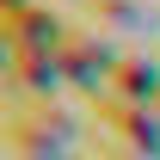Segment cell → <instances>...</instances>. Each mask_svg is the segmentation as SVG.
I'll list each match as a JSON object with an SVG mask.
<instances>
[{
  "label": "cell",
  "instance_id": "obj_2",
  "mask_svg": "<svg viewBox=\"0 0 160 160\" xmlns=\"http://www.w3.org/2000/svg\"><path fill=\"white\" fill-rule=\"evenodd\" d=\"M105 123L117 129L136 154H160V117H148V105H123V99H105Z\"/></svg>",
  "mask_w": 160,
  "mask_h": 160
},
{
  "label": "cell",
  "instance_id": "obj_1",
  "mask_svg": "<svg viewBox=\"0 0 160 160\" xmlns=\"http://www.w3.org/2000/svg\"><path fill=\"white\" fill-rule=\"evenodd\" d=\"M56 62H62V74L80 80V86H99L105 74H117L111 49H105V43H92V37H68V43L56 49Z\"/></svg>",
  "mask_w": 160,
  "mask_h": 160
},
{
  "label": "cell",
  "instance_id": "obj_3",
  "mask_svg": "<svg viewBox=\"0 0 160 160\" xmlns=\"http://www.w3.org/2000/svg\"><path fill=\"white\" fill-rule=\"evenodd\" d=\"M117 99L123 105H148V99H160V68L148 56H129V62H117Z\"/></svg>",
  "mask_w": 160,
  "mask_h": 160
},
{
  "label": "cell",
  "instance_id": "obj_4",
  "mask_svg": "<svg viewBox=\"0 0 160 160\" xmlns=\"http://www.w3.org/2000/svg\"><path fill=\"white\" fill-rule=\"evenodd\" d=\"M99 12L111 25H142V0H99Z\"/></svg>",
  "mask_w": 160,
  "mask_h": 160
}]
</instances>
